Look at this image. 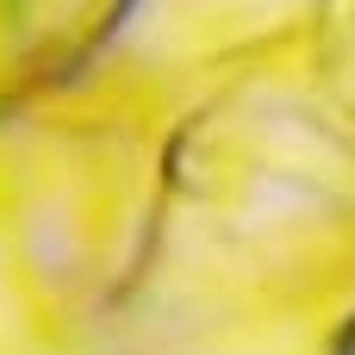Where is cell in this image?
<instances>
[{"label": "cell", "mask_w": 355, "mask_h": 355, "mask_svg": "<svg viewBox=\"0 0 355 355\" xmlns=\"http://www.w3.org/2000/svg\"><path fill=\"white\" fill-rule=\"evenodd\" d=\"M337 355H355V324L343 331V337H337Z\"/></svg>", "instance_id": "cell-1"}]
</instances>
